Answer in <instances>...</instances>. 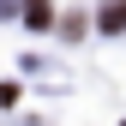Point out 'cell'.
I'll use <instances>...</instances> for the list:
<instances>
[{
    "instance_id": "obj_2",
    "label": "cell",
    "mask_w": 126,
    "mask_h": 126,
    "mask_svg": "<svg viewBox=\"0 0 126 126\" xmlns=\"http://www.w3.org/2000/svg\"><path fill=\"white\" fill-rule=\"evenodd\" d=\"M24 24H30V30H42V24H54V12H48V0H30V6H24Z\"/></svg>"
},
{
    "instance_id": "obj_1",
    "label": "cell",
    "mask_w": 126,
    "mask_h": 126,
    "mask_svg": "<svg viewBox=\"0 0 126 126\" xmlns=\"http://www.w3.org/2000/svg\"><path fill=\"white\" fill-rule=\"evenodd\" d=\"M102 30H126V0H102Z\"/></svg>"
}]
</instances>
